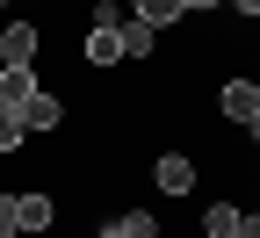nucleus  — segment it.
Segmentation results:
<instances>
[{"label": "nucleus", "mask_w": 260, "mask_h": 238, "mask_svg": "<svg viewBox=\"0 0 260 238\" xmlns=\"http://www.w3.org/2000/svg\"><path fill=\"white\" fill-rule=\"evenodd\" d=\"M8 210H15V224H22V238H44V231L58 224V202H51L44 188H15V195H8Z\"/></svg>", "instance_id": "nucleus-1"}, {"label": "nucleus", "mask_w": 260, "mask_h": 238, "mask_svg": "<svg viewBox=\"0 0 260 238\" xmlns=\"http://www.w3.org/2000/svg\"><path fill=\"white\" fill-rule=\"evenodd\" d=\"M44 58V29L37 22H8L0 29V65H37Z\"/></svg>", "instance_id": "nucleus-2"}, {"label": "nucleus", "mask_w": 260, "mask_h": 238, "mask_svg": "<svg viewBox=\"0 0 260 238\" xmlns=\"http://www.w3.org/2000/svg\"><path fill=\"white\" fill-rule=\"evenodd\" d=\"M217 116L224 123H253L260 116V80H224L217 87Z\"/></svg>", "instance_id": "nucleus-3"}, {"label": "nucleus", "mask_w": 260, "mask_h": 238, "mask_svg": "<svg viewBox=\"0 0 260 238\" xmlns=\"http://www.w3.org/2000/svg\"><path fill=\"white\" fill-rule=\"evenodd\" d=\"M15 116H22V130H29V138H51V130L65 123V101L37 87V94H29V101H22V109H15Z\"/></svg>", "instance_id": "nucleus-4"}, {"label": "nucleus", "mask_w": 260, "mask_h": 238, "mask_svg": "<svg viewBox=\"0 0 260 238\" xmlns=\"http://www.w3.org/2000/svg\"><path fill=\"white\" fill-rule=\"evenodd\" d=\"M152 181H159V195H188L195 188V159L188 152H159L152 159Z\"/></svg>", "instance_id": "nucleus-5"}, {"label": "nucleus", "mask_w": 260, "mask_h": 238, "mask_svg": "<svg viewBox=\"0 0 260 238\" xmlns=\"http://www.w3.org/2000/svg\"><path fill=\"white\" fill-rule=\"evenodd\" d=\"M94 238H167V231H159L152 210H123V217H109V224H94Z\"/></svg>", "instance_id": "nucleus-6"}, {"label": "nucleus", "mask_w": 260, "mask_h": 238, "mask_svg": "<svg viewBox=\"0 0 260 238\" xmlns=\"http://www.w3.org/2000/svg\"><path fill=\"white\" fill-rule=\"evenodd\" d=\"M80 58L94 65V73H102V65H123V37H116V29H102V22H94L87 37H80Z\"/></svg>", "instance_id": "nucleus-7"}, {"label": "nucleus", "mask_w": 260, "mask_h": 238, "mask_svg": "<svg viewBox=\"0 0 260 238\" xmlns=\"http://www.w3.org/2000/svg\"><path fill=\"white\" fill-rule=\"evenodd\" d=\"M37 87H44V80H37V65H0V109H22Z\"/></svg>", "instance_id": "nucleus-8"}, {"label": "nucleus", "mask_w": 260, "mask_h": 238, "mask_svg": "<svg viewBox=\"0 0 260 238\" xmlns=\"http://www.w3.org/2000/svg\"><path fill=\"white\" fill-rule=\"evenodd\" d=\"M116 37H123V65H145V58L159 51V29H152V22H138V15H130Z\"/></svg>", "instance_id": "nucleus-9"}, {"label": "nucleus", "mask_w": 260, "mask_h": 238, "mask_svg": "<svg viewBox=\"0 0 260 238\" xmlns=\"http://www.w3.org/2000/svg\"><path fill=\"white\" fill-rule=\"evenodd\" d=\"M130 15L152 22V29H174V22L188 15V0H130Z\"/></svg>", "instance_id": "nucleus-10"}, {"label": "nucleus", "mask_w": 260, "mask_h": 238, "mask_svg": "<svg viewBox=\"0 0 260 238\" xmlns=\"http://www.w3.org/2000/svg\"><path fill=\"white\" fill-rule=\"evenodd\" d=\"M239 202H210V210H203V238H239Z\"/></svg>", "instance_id": "nucleus-11"}, {"label": "nucleus", "mask_w": 260, "mask_h": 238, "mask_svg": "<svg viewBox=\"0 0 260 238\" xmlns=\"http://www.w3.org/2000/svg\"><path fill=\"white\" fill-rule=\"evenodd\" d=\"M22 138H29L22 116H15V109H0V152H22Z\"/></svg>", "instance_id": "nucleus-12"}, {"label": "nucleus", "mask_w": 260, "mask_h": 238, "mask_svg": "<svg viewBox=\"0 0 260 238\" xmlns=\"http://www.w3.org/2000/svg\"><path fill=\"white\" fill-rule=\"evenodd\" d=\"M0 238H22V224H15V210H8V195H0Z\"/></svg>", "instance_id": "nucleus-13"}, {"label": "nucleus", "mask_w": 260, "mask_h": 238, "mask_svg": "<svg viewBox=\"0 0 260 238\" xmlns=\"http://www.w3.org/2000/svg\"><path fill=\"white\" fill-rule=\"evenodd\" d=\"M232 15H246V22H260V0H224Z\"/></svg>", "instance_id": "nucleus-14"}, {"label": "nucleus", "mask_w": 260, "mask_h": 238, "mask_svg": "<svg viewBox=\"0 0 260 238\" xmlns=\"http://www.w3.org/2000/svg\"><path fill=\"white\" fill-rule=\"evenodd\" d=\"M239 238H260V210H246V217H239Z\"/></svg>", "instance_id": "nucleus-15"}, {"label": "nucleus", "mask_w": 260, "mask_h": 238, "mask_svg": "<svg viewBox=\"0 0 260 238\" xmlns=\"http://www.w3.org/2000/svg\"><path fill=\"white\" fill-rule=\"evenodd\" d=\"M195 8H224V0H188V15H195Z\"/></svg>", "instance_id": "nucleus-16"}]
</instances>
